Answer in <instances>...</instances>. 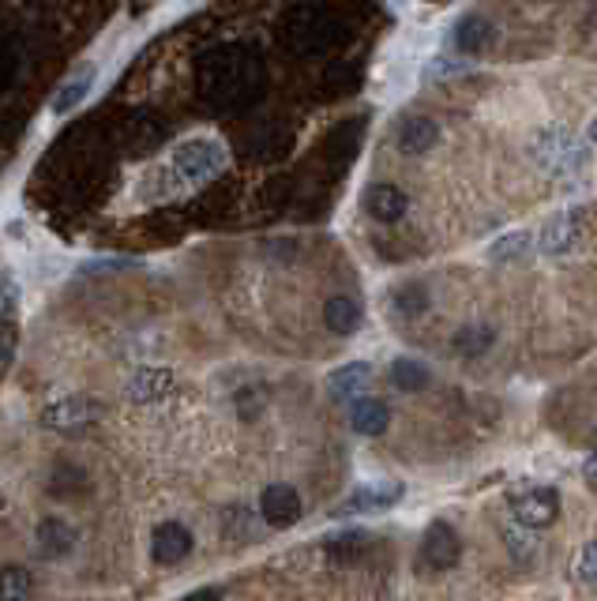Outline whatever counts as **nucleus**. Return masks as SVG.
I'll use <instances>...</instances> for the list:
<instances>
[{
	"instance_id": "a878e982",
	"label": "nucleus",
	"mask_w": 597,
	"mask_h": 601,
	"mask_svg": "<svg viewBox=\"0 0 597 601\" xmlns=\"http://www.w3.org/2000/svg\"><path fill=\"white\" fill-rule=\"evenodd\" d=\"M579 579L597 590V541H590V545L579 553Z\"/></svg>"
},
{
	"instance_id": "c85d7f7f",
	"label": "nucleus",
	"mask_w": 597,
	"mask_h": 601,
	"mask_svg": "<svg viewBox=\"0 0 597 601\" xmlns=\"http://www.w3.org/2000/svg\"><path fill=\"white\" fill-rule=\"evenodd\" d=\"M586 478L597 481V455H594V459H590V463H586Z\"/></svg>"
},
{
	"instance_id": "423d86ee",
	"label": "nucleus",
	"mask_w": 597,
	"mask_h": 601,
	"mask_svg": "<svg viewBox=\"0 0 597 601\" xmlns=\"http://www.w3.org/2000/svg\"><path fill=\"white\" fill-rule=\"evenodd\" d=\"M102 414V406L91 399H83V395H72V399H61L53 402L46 410V425L49 429H83V425H91L94 417Z\"/></svg>"
},
{
	"instance_id": "f3484780",
	"label": "nucleus",
	"mask_w": 597,
	"mask_h": 601,
	"mask_svg": "<svg viewBox=\"0 0 597 601\" xmlns=\"http://www.w3.org/2000/svg\"><path fill=\"white\" fill-rule=\"evenodd\" d=\"M327 553H331L335 564H357V560L368 553V534L346 530V534H338V538H327Z\"/></svg>"
},
{
	"instance_id": "2eb2a0df",
	"label": "nucleus",
	"mask_w": 597,
	"mask_h": 601,
	"mask_svg": "<svg viewBox=\"0 0 597 601\" xmlns=\"http://www.w3.org/2000/svg\"><path fill=\"white\" fill-rule=\"evenodd\" d=\"M169 376L166 369H139L136 376H132V384H128V395L136 402H151V399H162L169 391Z\"/></svg>"
},
{
	"instance_id": "ddd939ff",
	"label": "nucleus",
	"mask_w": 597,
	"mask_h": 601,
	"mask_svg": "<svg viewBox=\"0 0 597 601\" xmlns=\"http://www.w3.org/2000/svg\"><path fill=\"white\" fill-rule=\"evenodd\" d=\"M323 324L331 327L335 335H353L361 327V305L353 297H331L323 305Z\"/></svg>"
},
{
	"instance_id": "1a4fd4ad",
	"label": "nucleus",
	"mask_w": 597,
	"mask_h": 601,
	"mask_svg": "<svg viewBox=\"0 0 597 601\" xmlns=\"http://www.w3.org/2000/svg\"><path fill=\"white\" fill-rule=\"evenodd\" d=\"M192 553V534L181 523H162L154 530V560L158 564H181Z\"/></svg>"
},
{
	"instance_id": "4be33fe9",
	"label": "nucleus",
	"mask_w": 597,
	"mask_h": 601,
	"mask_svg": "<svg viewBox=\"0 0 597 601\" xmlns=\"http://www.w3.org/2000/svg\"><path fill=\"white\" fill-rule=\"evenodd\" d=\"M402 496V485H383V489H361L357 496H350L346 511H361V508H387Z\"/></svg>"
},
{
	"instance_id": "7ed1b4c3",
	"label": "nucleus",
	"mask_w": 597,
	"mask_h": 601,
	"mask_svg": "<svg viewBox=\"0 0 597 601\" xmlns=\"http://www.w3.org/2000/svg\"><path fill=\"white\" fill-rule=\"evenodd\" d=\"M507 500H511L515 519H519L522 526H534V530L552 526L556 515H560V493H556L552 485H526V489H515Z\"/></svg>"
},
{
	"instance_id": "6e6552de",
	"label": "nucleus",
	"mask_w": 597,
	"mask_h": 601,
	"mask_svg": "<svg viewBox=\"0 0 597 601\" xmlns=\"http://www.w3.org/2000/svg\"><path fill=\"white\" fill-rule=\"evenodd\" d=\"M406 207H410V200H406V192H402V188L387 185V181H380V185H368L365 211L372 218H380V222H398V218L406 215Z\"/></svg>"
},
{
	"instance_id": "6ab92c4d",
	"label": "nucleus",
	"mask_w": 597,
	"mask_h": 601,
	"mask_svg": "<svg viewBox=\"0 0 597 601\" xmlns=\"http://www.w3.org/2000/svg\"><path fill=\"white\" fill-rule=\"evenodd\" d=\"M94 83V68L87 64L79 76H72L68 83H64L61 91H57V98H53V113H68V109H76L83 98H87V91H91Z\"/></svg>"
},
{
	"instance_id": "bb28decb",
	"label": "nucleus",
	"mask_w": 597,
	"mask_h": 601,
	"mask_svg": "<svg viewBox=\"0 0 597 601\" xmlns=\"http://www.w3.org/2000/svg\"><path fill=\"white\" fill-rule=\"evenodd\" d=\"M429 305V297H425V290L421 286H410V290L398 293V312H410V316H417V312Z\"/></svg>"
},
{
	"instance_id": "5701e85b",
	"label": "nucleus",
	"mask_w": 597,
	"mask_h": 601,
	"mask_svg": "<svg viewBox=\"0 0 597 601\" xmlns=\"http://www.w3.org/2000/svg\"><path fill=\"white\" fill-rule=\"evenodd\" d=\"M526 248H530V233L515 230V233H507V237H500V241L489 248V256L492 260H515V256H522Z\"/></svg>"
},
{
	"instance_id": "9d476101",
	"label": "nucleus",
	"mask_w": 597,
	"mask_h": 601,
	"mask_svg": "<svg viewBox=\"0 0 597 601\" xmlns=\"http://www.w3.org/2000/svg\"><path fill=\"white\" fill-rule=\"evenodd\" d=\"M440 143V128L429 121V117H406L398 124V147L406 155H425Z\"/></svg>"
},
{
	"instance_id": "9b49d317",
	"label": "nucleus",
	"mask_w": 597,
	"mask_h": 601,
	"mask_svg": "<svg viewBox=\"0 0 597 601\" xmlns=\"http://www.w3.org/2000/svg\"><path fill=\"white\" fill-rule=\"evenodd\" d=\"M350 425L361 432V436H380V432H387V425H391V410H387V402L380 399H353Z\"/></svg>"
},
{
	"instance_id": "b1692460",
	"label": "nucleus",
	"mask_w": 597,
	"mask_h": 601,
	"mask_svg": "<svg viewBox=\"0 0 597 601\" xmlns=\"http://www.w3.org/2000/svg\"><path fill=\"white\" fill-rule=\"evenodd\" d=\"M19 312V282L12 275H0V324H16Z\"/></svg>"
},
{
	"instance_id": "f8f14e48",
	"label": "nucleus",
	"mask_w": 597,
	"mask_h": 601,
	"mask_svg": "<svg viewBox=\"0 0 597 601\" xmlns=\"http://www.w3.org/2000/svg\"><path fill=\"white\" fill-rule=\"evenodd\" d=\"M368 380H372V369H368L365 361H353V365H342L338 372H331L327 391H331V399L346 402V399H357L368 387Z\"/></svg>"
},
{
	"instance_id": "39448f33",
	"label": "nucleus",
	"mask_w": 597,
	"mask_h": 601,
	"mask_svg": "<svg viewBox=\"0 0 597 601\" xmlns=\"http://www.w3.org/2000/svg\"><path fill=\"white\" fill-rule=\"evenodd\" d=\"M260 515L271 526H278V530L293 526L301 519V496H297V489L293 485H267L260 496Z\"/></svg>"
},
{
	"instance_id": "393cba45",
	"label": "nucleus",
	"mask_w": 597,
	"mask_h": 601,
	"mask_svg": "<svg viewBox=\"0 0 597 601\" xmlns=\"http://www.w3.org/2000/svg\"><path fill=\"white\" fill-rule=\"evenodd\" d=\"M16 346H19L16 324H0V380H4V372L12 369V361H16Z\"/></svg>"
},
{
	"instance_id": "cd10ccee",
	"label": "nucleus",
	"mask_w": 597,
	"mask_h": 601,
	"mask_svg": "<svg viewBox=\"0 0 597 601\" xmlns=\"http://www.w3.org/2000/svg\"><path fill=\"white\" fill-rule=\"evenodd\" d=\"M184 601H218L215 590H196V594H188Z\"/></svg>"
},
{
	"instance_id": "412c9836",
	"label": "nucleus",
	"mask_w": 597,
	"mask_h": 601,
	"mask_svg": "<svg viewBox=\"0 0 597 601\" xmlns=\"http://www.w3.org/2000/svg\"><path fill=\"white\" fill-rule=\"evenodd\" d=\"M492 327L489 324H474V327H462L459 335H455V350L466 357H477V354H485L492 346Z\"/></svg>"
},
{
	"instance_id": "0eeeda50",
	"label": "nucleus",
	"mask_w": 597,
	"mask_h": 601,
	"mask_svg": "<svg viewBox=\"0 0 597 601\" xmlns=\"http://www.w3.org/2000/svg\"><path fill=\"white\" fill-rule=\"evenodd\" d=\"M579 230H582V211H560L556 218H549V226L541 230V252H549V256H560L567 248L579 241Z\"/></svg>"
},
{
	"instance_id": "f257e3e1",
	"label": "nucleus",
	"mask_w": 597,
	"mask_h": 601,
	"mask_svg": "<svg viewBox=\"0 0 597 601\" xmlns=\"http://www.w3.org/2000/svg\"><path fill=\"white\" fill-rule=\"evenodd\" d=\"M226 166V147L211 136H196L184 139L173 147L169 162L158 170V196H173V192H184V188H196L203 181H211L218 170Z\"/></svg>"
},
{
	"instance_id": "dca6fc26",
	"label": "nucleus",
	"mask_w": 597,
	"mask_h": 601,
	"mask_svg": "<svg viewBox=\"0 0 597 601\" xmlns=\"http://www.w3.org/2000/svg\"><path fill=\"white\" fill-rule=\"evenodd\" d=\"M492 38H496V31H492L489 19H481V16L462 19L459 31H455V42H459L462 53H481V49L489 46Z\"/></svg>"
},
{
	"instance_id": "aec40b11",
	"label": "nucleus",
	"mask_w": 597,
	"mask_h": 601,
	"mask_svg": "<svg viewBox=\"0 0 597 601\" xmlns=\"http://www.w3.org/2000/svg\"><path fill=\"white\" fill-rule=\"evenodd\" d=\"M31 571L19 568V564H8L0 568V601H27L31 598Z\"/></svg>"
},
{
	"instance_id": "c756f323",
	"label": "nucleus",
	"mask_w": 597,
	"mask_h": 601,
	"mask_svg": "<svg viewBox=\"0 0 597 601\" xmlns=\"http://www.w3.org/2000/svg\"><path fill=\"white\" fill-rule=\"evenodd\" d=\"M590 139L597 143V117H594V124H590Z\"/></svg>"
},
{
	"instance_id": "a211bd4d",
	"label": "nucleus",
	"mask_w": 597,
	"mask_h": 601,
	"mask_svg": "<svg viewBox=\"0 0 597 601\" xmlns=\"http://www.w3.org/2000/svg\"><path fill=\"white\" fill-rule=\"evenodd\" d=\"M391 380H395L398 391H425L432 384V372L414 357H398L391 365Z\"/></svg>"
},
{
	"instance_id": "20e7f679",
	"label": "nucleus",
	"mask_w": 597,
	"mask_h": 601,
	"mask_svg": "<svg viewBox=\"0 0 597 601\" xmlns=\"http://www.w3.org/2000/svg\"><path fill=\"white\" fill-rule=\"evenodd\" d=\"M421 553H425V560H429V568H436V571L455 568V564H459V556H462V541H459V534H455V526L432 523L429 530H425Z\"/></svg>"
},
{
	"instance_id": "4468645a",
	"label": "nucleus",
	"mask_w": 597,
	"mask_h": 601,
	"mask_svg": "<svg viewBox=\"0 0 597 601\" xmlns=\"http://www.w3.org/2000/svg\"><path fill=\"white\" fill-rule=\"evenodd\" d=\"M72 545H76V530L64 523V519H42L38 523V549L46 556L72 553Z\"/></svg>"
},
{
	"instance_id": "f03ea898",
	"label": "nucleus",
	"mask_w": 597,
	"mask_h": 601,
	"mask_svg": "<svg viewBox=\"0 0 597 601\" xmlns=\"http://www.w3.org/2000/svg\"><path fill=\"white\" fill-rule=\"evenodd\" d=\"M534 155L549 173H575L586 166V147L567 128H549L534 139Z\"/></svg>"
}]
</instances>
